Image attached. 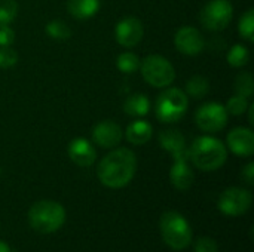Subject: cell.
Segmentation results:
<instances>
[{"instance_id": "obj_9", "label": "cell", "mask_w": 254, "mask_h": 252, "mask_svg": "<svg viewBox=\"0 0 254 252\" xmlns=\"http://www.w3.org/2000/svg\"><path fill=\"white\" fill-rule=\"evenodd\" d=\"M228 114L229 113L226 111L225 105L219 102H207L198 108L195 114V122L201 131L214 134L226 126Z\"/></svg>"}, {"instance_id": "obj_19", "label": "cell", "mask_w": 254, "mask_h": 252, "mask_svg": "<svg viewBox=\"0 0 254 252\" xmlns=\"http://www.w3.org/2000/svg\"><path fill=\"white\" fill-rule=\"evenodd\" d=\"M150 110V101L146 95L143 94H134L129 95L125 102H124V111L128 116L132 117H141L146 116Z\"/></svg>"}, {"instance_id": "obj_23", "label": "cell", "mask_w": 254, "mask_h": 252, "mask_svg": "<svg viewBox=\"0 0 254 252\" xmlns=\"http://www.w3.org/2000/svg\"><path fill=\"white\" fill-rule=\"evenodd\" d=\"M140 58L138 55H135L134 52H122L119 56H118V61H116V65H118V70L121 73H127V74H131L134 71H137L140 68Z\"/></svg>"}, {"instance_id": "obj_24", "label": "cell", "mask_w": 254, "mask_h": 252, "mask_svg": "<svg viewBox=\"0 0 254 252\" xmlns=\"http://www.w3.org/2000/svg\"><path fill=\"white\" fill-rule=\"evenodd\" d=\"M234 89L237 92V95H241V97H252L254 91V80L253 76L249 73V71H244V73H240L235 79V83H234Z\"/></svg>"}, {"instance_id": "obj_16", "label": "cell", "mask_w": 254, "mask_h": 252, "mask_svg": "<svg viewBox=\"0 0 254 252\" xmlns=\"http://www.w3.org/2000/svg\"><path fill=\"white\" fill-rule=\"evenodd\" d=\"M159 143H161V146H162L164 150H167L168 153L173 154V157L188 154L186 140H185V137L180 134V131H177V129L164 131V132L159 135Z\"/></svg>"}, {"instance_id": "obj_15", "label": "cell", "mask_w": 254, "mask_h": 252, "mask_svg": "<svg viewBox=\"0 0 254 252\" xmlns=\"http://www.w3.org/2000/svg\"><path fill=\"white\" fill-rule=\"evenodd\" d=\"M68 156L71 162L77 166L88 168L94 165L97 159V151L86 138H74L68 144Z\"/></svg>"}, {"instance_id": "obj_3", "label": "cell", "mask_w": 254, "mask_h": 252, "mask_svg": "<svg viewBox=\"0 0 254 252\" xmlns=\"http://www.w3.org/2000/svg\"><path fill=\"white\" fill-rule=\"evenodd\" d=\"M65 217L64 206L54 201H39L28 211L30 226L42 235H51L60 230L65 223Z\"/></svg>"}, {"instance_id": "obj_26", "label": "cell", "mask_w": 254, "mask_h": 252, "mask_svg": "<svg viewBox=\"0 0 254 252\" xmlns=\"http://www.w3.org/2000/svg\"><path fill=\"white\" fill-rule=\"evenodd\" d=\"M18 13L15 0H0V25H9Z\"/></svg>"}, {"instance_id": "obj_20", "label": "cell", "mask_w": 254, "mask_h": 252, "mask_svg": "<svg viewBox=\"0 0 254 252\" xmlns=\"http://www.w3.org/2000/svg\"><path fill=\"white\" fill-rule=\"evenodd\" d=\"M46 34L54 40H68L71 37V28L63 19H52L46 24Z\"/></svg>"}, {"instance_id": "obj_10", "label": "cell", "mask_w": 254, "mask_h": 252, "mask_svg": "<svg viewBox=\"0 0 254 252\" xmlns=\"http://www.w3.org/2000/svg\"><path fill=\"white\" fill-rule=\"evenodd\" d=\"M144 34L143 22L135 16H127L121 19L115 28L116 40L124 48H132L140 43Z\"/></svg>"}, {"instance_id": "obj_27", "label": "cell", "mask_w": 254, "mask_h": 252, "mask_svg": "<svg viewBox=\"0 0 254 252\" xmlns=\"http://www.w3.org/2000/svg\"><path fill=\"white\" fill-rule=\"evenodd\" d=\"M225 108L228 113H231L234 116H241L249 108V100L246 97H241V95H234L228 100Z\"/></svg>"}, {"instance_id": "obj_7", "label": "cell", "mask_w": 254, "mask_h": 252, "mask_svg": "<svg viewBox=\"0 0 254 252\" xmlns=\"http://www.w3.org/2000/svg\"><path fill=\"white\" fill-rule=\"evenodd\" d=\"M234 15V6L229 0H211L208 1L199 15L201 24L210 31L225 30Z\"/></svg>"}, {"instance_id": "obj_17", "label": "cell", "mask_w": 254, "mask_h": 252, "mask_svg": "<svg viewBox=\"0 0 254 252\" xmlns=\"http://www.w3.org/2000/svg\"><path fill=\"white\" fill-rule=\"evenodd\" d=\"M152 134H153V128L146 120H134L132 123L128 125L125 131L127 140L134 146H143L149 143L152 138Z\"/></svg>"}, {"instance_id": "obj_13", "label": "cell", "mask_w": 254, "mask_h": 252, "mask_svg": "<svg viewBox=\"0 0 254 252\" xmlns=\"http://www.w3.org/2000/svg\"><path fill=\"white\" fill-rule=\"evenodd\" d=\"M229 150L241 157H250L254 153V134L249 128H235L226 137Z\"/></svg>"}, {"instance_id": "obj_21", "label": "cell", "mask_w": 254, "mask_h": 252, "mask_svg": "<svg viewBox=\"0 0 254 252\" xmlns=\"http://www.w3.org/2000/svg\"><path fill=\"white\" fill-rule=\"evenodd\" d=\"M210 91V82L204 76H193L186 83V92L193 98H204Z\"/></svg>"}, {"instance_id": "obj_28", "label": "cell", "mask_w": 254, "mask_h": 252, "mask_svg": "<svg viewBox=\"0 0 254 252\" xmlns=\"http://www.w3.org/2000/svg\"><path fill=\"white\" fill-rule=\"evenodd\" d=\"M18 62V53L10 46H0V68H10Z\"/></svg>"}, {"instance_id": "obj_31", "label": "cell", "mask_w": 254, "mask_h": 252, "mask_svg": "<svg viewBox=\"0 0 254 252\" xmlns=\"http://www.w3.org/2000/svg\"><path fill=\"white\" fill-rule=\"evenodd\" d=\"M241 175H243L244 181H246L249 186H253L254 184V163L253 162H250L249 165H246V168L243 169Z\"/></svg>"}, {"instance_id": "obj_6", "label": "cell", "mask_w": 254, "mask_h": 252, "mask_svg": "<svg viewBox=\"0 0 254 252\" xmlns=\"http://www.w3.org/2000/svg\"><path fill=\"white\" fill-rule=\"evenodd\" d=\"M143 79L155 88H167L176 79L173 64L161 55H149L140 62Z\"/></svg>"}, {"instance_id": "obj_30", "label": "cell", "mask_w": 254, "mask_h": 252, "mask_svg": "<svg viewBox=\"0 0 254 252\" xmlns=\"http://www.w3.org/2000/svg\"><path fill=\"white\" fill-rule=\"evenodd\" d=\"M15 42V33L9 25H0V46H10Z\"/></svg>"}, {"instance_id": "obj_32", "label": "cell", "mask_w": 254, "mask_h": 252, "mask_svg": "<svg viewBox=\"0 0 254 252\" xmlns=\"http://www.w3.org/2000/svg\"><path fill=\"white\" fill-rule=\"evenodd\" d=\"M0 252H12V251H10V248H9V245H7L6 242H1V241H0Z\"/></svg>"}, {"instance_id": "obj_11", "label": "cell", "mask_w": 254, "mask_h": 252, "mask_svg": "<svg viewBox=\"0 0 254 252\" xmlns=\"http://www.w3.org/2000/svg\"><path fill=\"white\" fill-rule=\"evenodd\" d=\"M174 43L176 48L179 49V52L193 56L198 55L204 50L205 46V40L201 34V31L195 27H182L177 30L176 36H174Z\"/></svg>"}, {"instance_id": "obj_18", "label": "cell", "mask_w": 254, "mask_h": 252, "mask_svg": "<svg viewBox=\"0 0 254 252\" xmlns=\"http://www.w3.org/2000/svg\"><path fill=\"white\" fill-rule=\"evenodd\" d=\"M68 13L77 19L92 18L100 9V0H68Z\"/></svg>"}, {"instance_id": "obj_14", "label": "cell", "mask_w": 254, "mask_h": 252, "mask_svg": "<svg viewBox=\"0 0 254 252\" xmlns=\"http://www.w3.org/2000/svg\"><path fill=\"white\" fill-rule=\"evenodd\" d=\"M189 156L183 154V156H177L174 157V165L170 169V181L171 184L177 189V190H189L195 181V175L193 171L190 169L189 163Z\"/></svg>"}, {"instance_id": "obj_5", "label": "cell", "mask_w": 254, "mask_h": 252, "mask_svg": "<svg viewBox=\"0 0 254 252\" xmlns=\"http://www.w3.org/2000/svg\"><path fill=\"white\" fill-rule=\"evenodd\" d=\"M188 105L189 101L186 94L177 88H170L156 100V117L164 123H176L186 114Z\"/></svg>"}, {"instance_id": "obj_25", "label": "cell", "mask_w": 254, "mask_h": 252, "mask_svg": "<svg viewBox=\"0 0 254 252\" xmlns=\"http://www.w3.org/2000/svg\"><path fill=\"white\" fill-rule=\"evenodd\" d=\"M238 31L240 34L249 40L253 42L254 40V10L249 9L240 19V25H238Z\"/></svg>"}, {"instance_id": "obj_12", "label": "cell", "mask_w": 254, "mask_h": 252, "mask_svg": "<svg viewBox=\"0 0 254 252\" xmlns=\"http://www.w3.org/2000/svg\"><path fill=\"white\" fill-rule=\"evenodd\" d=\"M122 128L113 120H103L92 129V140L103 149H113L122 141Z\"/></svg>"}, {"instance_id": "obj_2", "label": "cell", "mask_w": 254, "mask_h": 252, "mask_svg": "<svg viewBox=\"0 0 254 252\" xmlns=\"http://www.w3.org/2000/svg\"><path fill=\"white\" fill-rule=\"evenodd\" d=\"M188 156L198 169L210 172L220 169L225 165L228 159V149L220 140L205 135L192 143L188 150Z\"/></svg>"}, {"instance_id": "obj_8", "label": "cell", "mask_w": 254, "mask_h": 252, "mask_svg": "<svg viewBox=\"0 0 254 252\" xmlns=\"http://www.w3.org/2000/svg\"><path fill=\"white\" fill-rule=\"evenodd\" d=\"M253 203V196L249 190L241 187L226 189L219 198V209L225 215L240 217L244 215Z\"/></svg>"}, {"instance_id": "obj_29", "label": "cell", "mask_w": 254, "mask_h": 252, "mask_svg": "<svg viewBox=\"0 0 254 252\" xmlns=\"http://www.w3.org/2000/svg\"><path fill=\"white\" fill-rule=\"evenodd\" d=\"M195 252H219V245L213 238L202 236L195 244Z\"/></svg>"}, {"instance_id": "obj_1", "label": "cell", "mask_w": 254, "mask_h": 252, "mask_svg": "<svg viewBox=\"0 0 254 252\" xmlns=\"http://www.w3.org/2000/svg\"><path fill=\"white\" fill-rule=\"evenodd\" d=\"M137 159L135 154L125 147L112 150L106 154L97 169L98 180L109 189H122L131 183L135 175Z\"/></svg>"}, {"instance_id": "obj_4", "label": "cell", "mask_w": 254, "mask_h": 252, "mask_svg": "<svg viewBox=\"0 0 254 252\" xmlns=\"http://www.w3.org/2000/svg\"><path fill=\"white\" fill-rule=\"evenodd\" d=\"M159 229L164 242L174 251L186 250L192 244V229L188 220L177 211H167L162 214Z\"/></svg>"}, {"instance_id": "obj_22", "label": "cell", "mask_w": 254, "mask_h": 252, "mask_svg": "<svg viewBox=\"0 0 254 252\" xmlns=\"http://www.w3.org/2000/svg\"><path fill=\"white\" fill-rule=\"evenodd\" d=\"M228 62L229 65L235 67V68H240V67H244L249 64V59H250V52L249 49L244 46V45H234L229 52H228Z\"/></svg>"}]
</instances>
